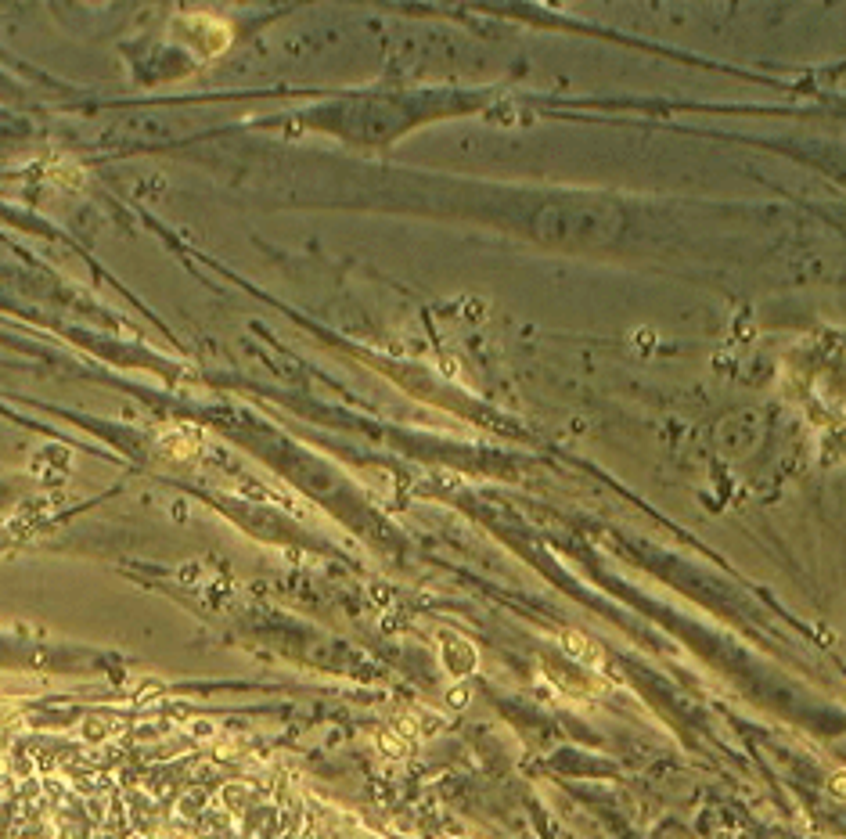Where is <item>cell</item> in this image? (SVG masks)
<instances>
[{"instance_id":"cell-1","label":"cell","mask_w":846,"mask_h":839,"mask_svg":"<svg viewBox=\"0 0 846 839\" xmlns=\"http://www.w3.org/2000/svg\"><path fill=\"white\" fill-rule=\"evenodd\" d=\"M440 649H443V667H447L454 677H468L472 670H476L479 656H476V649H472V641H465V638H458V634L443 631L440 634Z\"/></svg>"},{"instance_id":"cell-3","label":"cell","mask_w":846,"mask_h":839,"mask_svg":"<svg viewBox=\"0 0 846 839\" xmlns=\"http://www.w3.org/2000/svg\"><path fill=\"white\" fill-rule=\"evenodd\" d=\"M832 793L846 796V775H836V778H832Z\"/></svg>"},{"instance_id":"cell-2","label":"cell","mask_w":846,"mask_h":839,"mask_svg":"<svg viewBox=\"0 0 846 839\" xmlns=\"http://www.w3.org/2000/svg\"><path fill=\"white\" fill-rule=\"evenodd\" d=\"M562 649L569 652V656L576 659V663H584V667H591V670H602L605 667V656H602V649L594 645L587 634H580V631H566L562 634Z\"/></svg>"}]
</instances>
